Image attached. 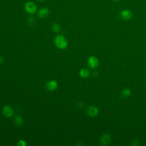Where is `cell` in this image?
I'll return each mask as SVG.
<instances>
[{
    "instance_id": "1",
    "label": "cell",
    "mask_w": 146,
    "mask_h": 146,
    "mask_svg": "<svg viewBox=\"0 0 146 146\" xmlns=\"http://www.w3.org/2000/svg\"><path fill=\"white\" fill-rule=\"evenodd\" d=\"M55 44L59 49H64L67 47L68 42L67 39L62 35H57L54 40Z\"/></svg>"
},
{
    "instance_id": "2",
    "label": "cell",
    "mask_w": 146,
    "mask_h": 146,
    "mask_svg": "<svg viewBox=\"0 0 146 146\" xmlns=\"http://www.w3.org/2000/svg\"><path fill=\"white\" fill-rule=\"evenodd\" d=\"M26 11L29 14H34L37 10L36 5L33 2H27L25 5Z\"/></svg>"
},
{
    "instance_id": "3",
    "label": "cell",
    "mask_w": 146,
    "mask_h": 146,
    "mask_svg": "<svg viewBox=\"0 0 146 146\" xmlns=\"http://www.w3.org/2000/svg\"><path fill=\"white\" fill-rule=\"evenodd\" d=\"M87 63L91 68H95L99 64V60L96 56H91L88 58L87 60Z\"/></svg>"
},
{
    "instance_id": "4",
    "label": "cell",
    "mask_w": 146,
    "mask_h": 146,
    "mask_svg": "<svg viewBox=\"0 0 146 146\" xmlns=\"http://www.w3.org/2000/svg\"><path fill=\"white\" fill-rule=\"evenodd\" d=\"M2 113L6 117H10L13 116L14 111L13 108L10 106L6 105L2 109Z\"/></svg>"
},
{
    "instance_id": "5",
    "label": "cell",
    "mask_w": 146,
    "mask_h": 146,
    "mask_svg": "<svg viewBox=\"0 0 146 146\" xmlns=\"http://www.w3.org/2000/svg\"><path fill=\"white\" fill-rule=\"evenodd\" d=\"M99 113L98 108L95 106H90L87 110V113L88 116L95 117L98 115Z\"/></svg>"
},
{
    "instance_id": "6",
    "label": "cell",
    "mask_w": 146,
    "mask_h": 146,
    "mask_svg": "<svg viewBox=\"0 0 146 146\" xmlns=\"http://www.w3.org/2000/svg\"><path fill=\"white\" fill-rule=\"evenodd\" d=\"M120 15L123 20L127 21L130 19L132 17V13L131 10L128 9H125L121 11Z\"/></svg>"
},
{
    "instance_id": "7",
    "label": "cell",
    "mask_w": 146,
    "mask_h": 146,
    "mask_svg": "<svg viewBox=\"0 0 146 146\" xmlns=\"http://www.w3.org/2000/svg\"><path fill=\"white\" fill-rule=\"evenodd\" d=\"M46 86L48 90H49L50 91H52L55 90L58 88V84L56 80H50L47 82Z\"/></svg>"
},
{
    "instance_id": "8",
    "label": "cell",
    "mask_w": 146,
    "mask_h": 146,
    "mask_svg": "<svg viewBox=\"0 0 146 146\" xmlns=\"http://www.w3.org/2000/svg\"><path fill=\"white\" fill-rule=\"evenodd\" d=\"M111 140V135L108 133H104L100 137V141L102 144L103 145H107L108 144Z\"/></svg>"
},
{
    "instance_id": "9",
    "label": "cell",
    "mask_w": 146,
    "mask_h": 146,
    "mask_svg": "<svg viewBox=\"0 0 146 146\" xmlns=\"http://www.w3.org/2000/svg\"><path fill=\"white\" fill-rule=\"evenodd\" d=\"M49 14V10L47 8L44 7L40 9L38 11V16L40 18H45Z\"/></svg>"
},
{
    "instance_id": "10",
    "label": "cell",
    "mask_w": 146,
    "mask_h": 146,
    "mask_svg": "<svg viewBox=\"0 0 146 146\" xmlns=\"http://www.w3.org/2000/svg\"><path fill=\"white\" fill-rule=\"evenodd\" d=\"M131 94V91L129 88H124L122 90V91L120 93V95L123 98H127L130 96Z\"/></svg>"
},
{
    "instance_id": "11",
    "label": "cell",
    "mask_w": 146,
    "mask_h": 146,
    "mask_svg": "<svg viewBox=\"0 0 146 146\" xmlns=\"http://www.w3.org/2000/svg\"><path fill=\"white\" fill-rule=\"evenodd\" d=\"M79 75L82 78H87L90 75V71L87 69L82 68L80 70Z\"/></svg>"
},
{
    "instance_id": "12",
    "label": "cell",
    "mask_w": 146,
    "mask_h": 146,
    "mask_svg": "<svg viewBox=\"0 0 146 146\" xmlns=\"http://www.w3.org/2000/svg\"><path fill=\"white\" fill-rule=\"evenodd\" d=\"M14 121L17 125H21L23 123L22 117L20 116H17L14 119Z\"/></svg>"
},
{
    "instance_id": "13",
    "label": "cell",
    "mask_w": 146,
    "mask_h": 146,
    "mask_svg": "<svg viewBox=\"0 0 146 146\" xmlns=\"http://www.w3.org/2000/svg\"><path fill=\"white\" fill-rule=\"evenodd\" d=\"M52 29L55 32H59L60 31L61 26L58 23H54L52 26Z\"/></svg>"
},
{
    "instance_id": "14",
    "label": "cell",
    "mask_w": 146,
    "mask_h": 146,
    "mask_svg": "<svg viewBox=\"0 0 146 146\" xmlns=\"http://www.w3.org/2000/svg\"><path fill=\"white\" fill-rule=\"evenodd\" d=\"M140 143V141L137 139H134L131 143V145H133V146H136V145H139Z\"/></svg>"
},
{
    "instance_id": "15",
    "label": "cell",
    "mask_w": 146,
    "mask_h": 146,
    "mask_svg": "<svg viewBox=\"0 0 146 146\" xmlns=\"http://www.w3.org/2000/svg\"><path fill=\"white\" fill-rule=\"evenodd\" d=\"M26 145H27L26 142L23 140H21L18 141V142L17 143L18 146H26Z\"/></svg>"
},
{
    "instance_id": "16",
    "label": "cell",
    "mask_w": 146,
    "mask_h": 146,
    "mask_svg": "<svg viewBox=\"0 0 146 146\" xmlns=\"http://www.w3.org/2000/svg\"><path fill=\"white\" fill-rule=\"evenodd\" d=\"M2 62H3V58L1 56H0V64H1Z\"/></svg>"
},
{
    "instance_id": "17",
    "label": "cell",
    "mask_w": 146,
    "mask_h": 146,
    "mask_svg": "<svg viewBox=\"0 0 146 146\" xmlns=\"http://www.w3.org/2000/svg\"><path fill=\"white\" fill-rule=\"evenodd\" d=\"M112 1H113L115 2H118V1H120V0H112Z\"/></svg>"
},
{
    "instance_id": "18",
    "label": "cell",
    "mask_w": 146,
    "mask_h": 146,
    "mask_svg": "<svg viewBox=\"0 0 146 146\" xmlns=\"http://www.w3.org/2000/svg\"><path fill=\"white\" fill-rule=\"evenodd\" d=\"M38 1H43L44 0H38Z\"/></svg>"
}]
</instances>
